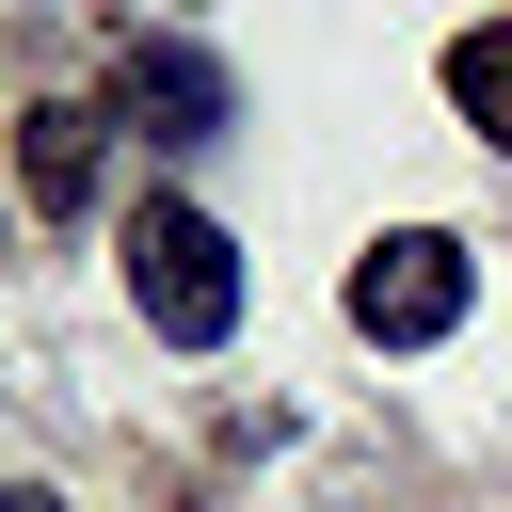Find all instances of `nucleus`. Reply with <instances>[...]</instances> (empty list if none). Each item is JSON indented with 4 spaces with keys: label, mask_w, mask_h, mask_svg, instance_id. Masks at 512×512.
Segmentation results:
<instances>
[{
    "label": "nucleus",
    "mask_w": 512,
    "mask_h": 512,
    "mask_svg": "<svg viewBox=\"0 0 512 512\" xmlns=\"http://www.w3.org/2000/svg\"><path fill=\"white\" fill-rule=\"evenodd\" d=\"M128 304H144L176 352H208V336L240 320V240H224L208 208H176V192L128 208Z\"/></svg>",
    "instance_id": "obj_1"
},
{
    "label": "nucleus",
    "mask_w": 512,
    "mask_h": 512,
    "mask_svg": "<svg viewBox=\"0 0 512 512\" xmlns=\"http://www.w3.org/2000/svg\"><path fill=\"white\" fill-rule=\"evenodd\" d=\"M464 288H480V272H464V240H448V224H384V240L352 256V288H336V304H352V336L432 352V336L464 320Z\"/></svg>",
    "instance_id": "obj_2"
},
{
    "label": "nucleus",
    "mask_w": 512,
    "mask_h": 512,
    "mask_svg": "<svg viewBox=\"0 0 512 512\" xmlns=\"http://www.w3.org/2000/svg\"><path fill=\"white\" fill-rule=\"evenodd\" d=\"M112 128H144V144H224V128H240V80H224L192 32H144V48L112 64Z\"/></svg>",
    "instance_id": "obj_3"
},
{
    "label": "nucleus",
    "mask_w": 512,
    "mask_h": 512,
    "mask_svg": "<svg viewBox=\"0 0 512 512\" xmlns=\"http://www.w3.org/2000/svg\"><path fill=\"white\" fill-rule=\"evenodd\" d=\"M16 176H32L48 224H80L96 176H112V96H48V112H16Z\"/></svg>",
    "instance_id": "obj_4"
},
{
    "label": "nucleus",
    "mask_w": 512,
    "mask_h": 512,
    "mask_svg": "<svg viewBox=\"0 0 512 512\" xmlns=\"http://www.w3.org/2000/svg\"><path fill=\"white\" fill-rule=\"evenodd\" d=\"M448 112L512 160V16H480V32H448Z\"/></svg>",
    "instance_id": "obj_5"
},
{
    "label": "nucleus",
    "mask_w": 512,
    "mask_h": 512,
    "mask_svg": "<svg viewBox=\"0 0 512 512\" xmlns=\"http://www.w3.org/2000/svg\"><path fill=\"white\" fill-rule=\"evenodd\" d=\"M0 512H64V496H48V480H0Z\"/></svg>",
    "instance_id": "obj_6"
}]
</instances>
